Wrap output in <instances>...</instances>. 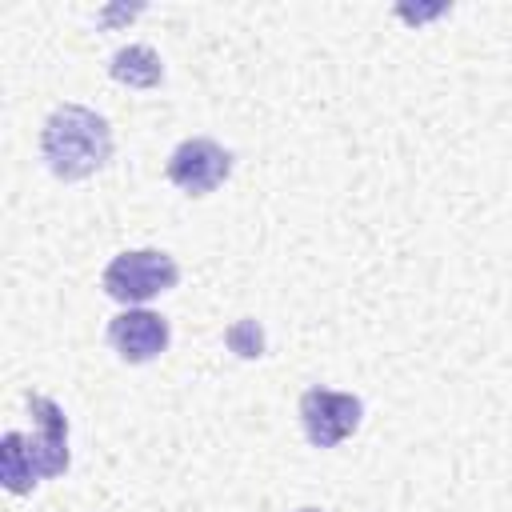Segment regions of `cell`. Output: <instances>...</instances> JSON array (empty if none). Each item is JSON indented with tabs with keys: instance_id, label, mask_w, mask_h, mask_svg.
<instances>
[{
	"instance_id": "obj_1",
	"label": "cell",
	"mask_w": 512,
	"mask_h": 512,
	"mask_svg": "<svg viewBox=\"0 0 512 512\" xmlns=\"http://www.w3.org/2000/svg\"><path fill=\"white\" fill-rule=\"evenodd\" d=\"M40 156L56 180H88L112 160V128L96 108L60 104L40 128Z\"/></svg>"
},
{
	"instance_id": "obj_2",
	"label": "cell",
	"mask_w": 512,
	"mask_h": 512,
	"mask_svg": "<svg viewBox=\"0 0 512 512\" xmlns=\"http://www.w3.org/2000/svg\"><path fill=\"white\" fill-rule=\"evenodd\" d=\"M100 284L116 304L140 308L152 296L180 284V264L160 248H128V252H116L108 260Z\"/></svg>"
},
{
	"instance_id": "obj_3",
	"label": "cell",
	"mask_w": 512,
	"mask_h": 512,
	"mask_svg": "<svg viewBox=\"0 0 512 512\" xmlns=\"http://www.w3.org/2000/svg\"><path fill=\"white\" fill-rule=\"evenodd\" d=\"M296 408H300V428H304V436H308L312 448H336V444H344L360 428V416H364L360 396L336 392V388H324V384L304 388Z\"/></svg>"
},
{
	"instance_id": "obj_4",
	"label": "cell",
	"mask_w": 512,
	"mask_h": 512,
	"mask_svg": "<svg viewBox=\"0 0 512 512\" xmlns=\"http://www.w3.org/2000/svg\"><path fill=\"white\" fill-rule=\"evenodd\" d=\"M232 168H236V156L224 144H216L212 136H188V140H180L172 148L168 164H164L168 180L184 196H208V192H216L232 176Z\"/></svg>"
},
{
	"instance_id": "obj_5",
	"label": "cell",
	"mask_w": 512,
	"mask_h": 512,
	"mask_svg": "<svg viewBox=\"0 0 512 512\" xmlns=\"http://www.w3.org/2000/svg\"><path fill=\"white\" fill-rule=\"evenodd\" d=\"M24 404H28V416H32V436H28V452L36 460V472L40 480H52V476H64L68 464H72V452H68V416L64 408L44 396V392H24Z\"/></svg>"
},
{
	"instance_id": "obj_6",
	"label": "cell",
	"mask_w": 512,
	"mask_h": 512,
	"mask_svg": "<svg viewBox=\"0 0 512 512\" xmlns=\"http://www.w3.org/2000/svg\"><path fill=\"white\" fill-rule=\"evenodd\" d=\"M172 340V328L152 308H124L108 320V344L124 364H148L156 360Z\"/></svg>"
},
{
	"instance_id": "obj_7",
	"label": "cell",
	"mask_w": 512,
	"mask_h": 512,
	"mask_svg": "<svg viewBox=\"0 0 512 512\" xmlns=\"http://www.w3.org/2000/svg\"><path fill=\"white\" fill-rule=\"evenodd\" d=\"M0 480L12 496H28L40 484V472H36V460L28 452L24 432H4V440H0Z\"/></svg>"
},
{
	"instance_id": "obj_8",
	"label": "cell",
	"mask_w": 512,
	"mask_h": 512,
	"mask_svg": "<svg viewBox=\"0 0 512 512\" xmlns=\"http://www.w3.org/2000/svg\"><path fill=\"white\" fill-rule=\"evenodd\" d=\"M108 72H112V80H120L128 88H156L164 80V64H160L156 48H148V44H128V48L112 52Z\"/></svg>"
},
{
	"instance_id": "obj_9",
	"label": "cell",
	"mask_w": 512,
	"mask_h": 512,
	"mask_svg": "<svg viewBox=\"0 0 512 512\" xmlns=\"http://www.w3.org/2000/svg\"><path fill=\"white\" fill-rule=\"evenodd\" d=\"M224 344L240 356V360H256V356H264V328H260V320H252V316H244V320H236V324H228V332H224Z\"/></svg>"
},
{
	"instance_id": "obj_10",
	"label": "cell",
	"mask_w": 512,
	"mask_h": 512,
	"mask_svg": "<svg viewBox=\"0 0 512 512\" xmlns=\"http://www.w3.org/2000/svg\"><path fill=\"white\" fill-rule=\"evenodd\" d=\"M296 512H324V508H316V504H308V508H296Z\"/></svg>"
}]
</instances>
